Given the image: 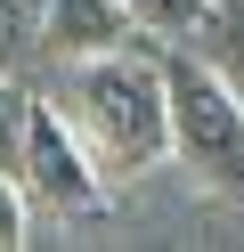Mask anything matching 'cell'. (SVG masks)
Returning <instances> with one entry per match:
<instances>
[{
	"label": "cell",
	"mask_w": 244,
	"mask_h": 252,
	"mask_svg": "<svg viewBox=\"0 0 244 252\" xmlns=\"http://www.w3.org/2000/svg\"><path fill=\"white\" fill-rule=\"evenodd\" d=\"M65 122L81 147L98 155L106 179H139V171L171 163V98H163V57L146 49H106V57H65L57 90Z\"/></svg>",
	"instance_id": "6da1fadb"
},
{
	"label": "cell",
	"mask_w": 244,
	"mask_h": 252,
	"mask_svg": "<svg viewBox=\"0 0 244 252\" xmlns=\"http://www.w3.org/2000/svg\"><path fill=\"white\" fill-rule=\"evenodd\" d=\"M163 98H171V163L220 195H244V98L195 49L163 57Z\"/></svg>",
	"instance_id": "7a4b0ae2"
},
{
	"label": "cell",
	"mask_w": 244,
	"mask_h": 252,
	"mask_svg": "<svg viewBox=\"0 0 244 252\" xmlns=\"http://www.w3.org/2000/svg\"><path fill=\"white\" fill-rule=\"evenodd\" d=\"M16 179H25L33 212H57V220H90V212H106V195H114V179L98 171V155L81 147V130L65 122L57 98H33Z\"/></svg>",
	"instance_id": "3957f363"
},
{
	"label": "cell",
	"mask_w": 244,
	"mask_h": 252,
	"mask_svg": "<svg viewBox=\"0 0 244 252\" xmlns=\"http://www.w3.org/2000/svg\"><path fill=\"white\" fill-rule=\"evenodd\" d=\"M139 25H130L122 0H41V57H106V49H139Z\"/></svg>",
	"instance_id": "277c9868"
},
{
	"label": "cell",
	"mask_w": 244,
	"mask_h": 252,
	"mask_svg": "<svg viewBox=\"0 0 244 252\" xmlns=\"http://www.w3.org/2000/svg\"><path fill=\"white\" fill-rule=\"evenodd\" d=\"M195 57H204V65L244 98V0H211L204 33H195Z\"/></svg>",
	"instance_id": "5b68a950"
},
{
	"label": "cell",
	"mask_w": 244,
	"mask_h": 252,
	"mask_svg": "<svg viewBox=\"0 0 244 252\" xmlns=\"http://www.w3.org/2000/svg\"><path fill=\"white\" fill-rule=\"evenodd\" d=\"M122 8L146 41H195L204 17H211V0H122Z\"/></svg>",
	"instance_id": "8992f818"
},
{
	"label": "cell",
	"mask_w": 244,
	"mask_h": 252,
	"mask_svg": "<svg viewBox=\"0 0 244 252\" xmlns=\"http://www.w3.org/2000/svg\"><path fill=\"white\" fill-rule=\"evenodd\" d=\"M41 57V0H0V73Z\"/></svg>",
	"instance_id": "52a82bcc"
},
{
	"label": "cell",
	"mask_w": 244,
	"mask_h": 252,
	"mask_svg": "<svg viewBox=\"0 0 244 252\" xmlns=\"http://www.w3.org/2000/svg\"><path fill=\"white\" fill-rule=\"evenodd\" d=\"M25 114H33V90L0 73V171H16V155H25Z\"/></svg>",
	"instance_id": "ba28073f"
},
{
	"label": "cell",
	"mask_w": 244,
	"mask_h": 252,
	"mask_svg": "<svg viewBox=\"0 0 244 252\" xmlns=\"http://www.w3.org/2000/svg\"><path fill=\"white\" fill-rule=\"evenodd\" d=\"M25 236H33V195L16 171H0V252H16Z\"/></svg>",
	"instance_id": "9c48e42d"
}]
</instances>
